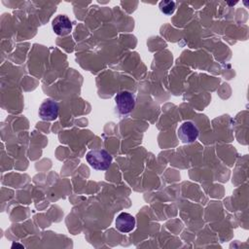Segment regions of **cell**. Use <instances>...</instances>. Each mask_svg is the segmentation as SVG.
Instances as JSON below:
<instances>
[{"instance_id":"obj_3","label":"cell","mask_w":249,"mask_h":249,"mask_svg":"<svg viewBox=\"0 0 249 249\" xmlns=\"http://www.w3.org/2000/svg\"><path fill=\"white\" fill-rule=\"evenodd\" d=\"M198 128L196 127V125L191 122V121H187L184 122L177 129V136L179 138V140H181L182 143L185 144H190L193 143L196 140L197 136H198Z\"/></svg>"},{"instance_id":"obj_6","label":"cell","mask_w":249,"mask_h":249,"mask_svg":"<svg viewBox=\"0 0 249 249\" xmlns=\"http://www.w3.org/2000/svg\"><path fill=\"white\" fill-rule=\"evenodd\" d=\"M116 228L119 231L123 233H127L133 231L135 228V218L126 212L120 213L115 221Z\"/></svg>"},{"instance_id":"obj_1","label":"cell","mask_w":249,"mask_h":249,"mask_svg":"<svg viewBox=\"0 0 249 249\" xmlns=\"http://www.w3.org/2000/svg\"><path fill=\"white\" fill-rule=\"evenodd\" d=\"M88 163L95 170H106L112 163V156L105 149H93L86 156Z\"/></svg>"},{"instance_id":"obj_5","label":"cell","mask_w":249,"mask_h":249,"mask_svg":"<svg viewBox=\"0 0 249 249\" xmlns=\"http://www.w3.org/2000/svg\"><path fill=\"white\" fill-rule=\"evenodd\" d=\"M52 27L56 35L64 36L71 32L72 22L70 18L65 15H59L55 17L52 21Z\"/></svg>"},{"instance_id":"obj_2","label":"cell","mask_w":249,"mask_h":249,"mask_svg":"<svg viewBox=\"0 0 249 249\" xmlns=\"http://www.w3.org/2000/svg\"><path fill=\"white\" fill-rule=\"evenodd\" d=\"M115 103L121 115H127L134 109L135 97L130 91L123 90L115 96Z\"/></svg>"},{"instance_id":"obj_4","label":"cell","mask_w":249,"mask_h":249,"mask_svg":"<svg viewBox=\"0 0 249 249\" xmlns=\"http://www.w3.org/2000/svg\"><path fill=\"white\" fill-rule=\"evenodd\" d=\"M59 106L56 101L53 99H46L39 107V117L43 121H54L58 116Z\"/></svg>"},{"instance_id":"obj_7","label":"cell","mask_w":249,"mask_h":249,"mask_svg":"<svg viewBox=\"0 0 249 249\" xmlns=\"http://www.w3.org/2000/svg\"><path fill=\"white\" fill-rule=\"evenodd\" d=\"M160 10L162 14L170 16L175 11V2L173 1H161L160 3Z\"/></svg>"}]
</instances>
